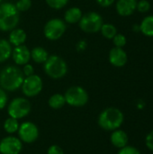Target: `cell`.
<instances>
[{"label": "cell", "instance_id": "obj_1", "mask_svg": "<svg viewBox=\"0 0 153 154\" xmlns=\"http://www.w3.org/2000/svg\"><path fill=\"white\" fill-rule=\"evenodd\" d=\"M23 79L22 69L16 66L8 65L0 70V88L5 91L13 92L21 88Z\"/></svg>", "mask_w": 153, "mask_h": 154}, {"label": "cell", "instance_id": "obj_2", "mask_svg": "<svg viewBox=\"0 0 153 154\" xmlns=\"http://www.w3.org/2000/svg\"><path fill=\"white\" fill-rule=\"evenodd\" d=\"M124 120L123 112L116 107H107L98 116L97 124L106 131H115L119 129Z\"/></svg>", "mask_w": 153, "mask_h": 154}, {"label": "cell", "instance_id": "obj_3", "mask_svg": "<svg viewBox=\"0 0 153 154\" xmlns=\"http://www.w3.org/2000/svg\"><path fill=\"white\" fill-rule=\"evenodd\" d=\"M20 21L19 12L14 4H0V31L10 32L16 28Z\"/></svg>", "mask_w": 153, "mask_h": 154}, {"label": "cell", "instance_id": "obj_4", "mask_svg": "<svg viewBox=\"0 0 153 154\" xmlns=\"http://www.w3.org/2000/svg\"><path fill=\"white\" fill-rule=\"evenodd\" d=\"M43 69L48 77L53 79H60L68 73V65L61 57L50 55L43 63Z\"/></svg>", "mask_w": 153, "mask_h": 154}, {"label": "cell", "instance_id": "obj_5", "mask_svg": "<svg viewBox=\"0 0 153 154\" xmlns=\"http://www.w3.org/2000/svg\"><path fill=\"white\" fill-rule=\"evenodd\" d=\"M66 104L73 107H82L88 102L87 90L80 86H73L67 89L64 94Z\"/></svg>", "mask_w": 153, "mask_h": 154}, {"label": "cell", "instance_id": "obj_6", "mask_svg": "<svg viewBox=\"0 0 153 154\" xmlns=\"http://www.w3.org/2000/svg\"><path fill=\"white\" fill-rule=\"evenodd\" d=\"M32 109L30 101L25 97H15L8 105L7 113L10 117L14 119H22L26 117Z\"/></svg>", "mask_w": 153, "mask_h": 154}, {"label": "cell", "instance_id": "obj_7", "mask_svg": "<svg viewBox=\"0 0 153 154\" xmlns=\"http://www.w3.org/2000/svg\"><path fill=\"white\" fill-rule=\"evenodd\" d=\"M103 23V17L96 12H88L83 14L78 22L79 28L87 33H95L99 32Z\"/></svg>", "mask_w": 153, "mask_h": 154}, {"label": "cell", "instance_id": "obj_8", "mask_svg": "<svg viewBox=\"0 0 153 154\" xmlns=\"http://www.w3.org/2000/svg\"><path fill=\"white\" fill-rule=\"evenodd\" d=\"M67 30L64 20L60 18H52L49 20L43 28L44 36L50 41H57L60 39Z\"/></svg>", "mask_w": 153, "mask_h": 154}, {"label": "cell", "instance_id": "obj_9", "mask_svg": "<svg viewBox=\"0 0 153 154\" xmlns=\"http://www.w3.org/2000/svg\"><path fill=\"white\" fill-rule=\"evenodd\" d=\"M43 88V82L40 76L31 75L24 77L23 82L21 86L23 94L26 97H34L38 96Z\"/></svg>", "mask_w": 153, "mask_h": 154}, {"label": "cell", "instance_id": "obj_10", "mask_svg": "<svg viewBox=\"0 0 153 154\" xmlns=\"http://www.w3.org/2000/svg\"><path fill=\"white\" fill-rule=\"evenodd\" d=\"M18 138L24 143H32L39 137V129L32 122H23L20 124L18 128Z\"/></svg>", "mask_w": 153, "mask_h": 154}, {"label": "cell", "instance_id": "obj_11", "mask_svg": "<svg viewBox=\"0 0 153 154\" xmlns=\"http://www.w3.org/2000/svg\"><path fill=\"white\" fill-rule=\"evenodd\" d=\"M22 150L23 143L18 137L8 135L0 141L1 154H20Z\"/></svg>", "mask_w": 153, "mask_h": 154}, {"label": "cell", "instance_id": "obj_12", "mask_svg": "<svg viewBox=\"0 0 153 154\" xmlns=\"http://www.w3.org/2000/svg\"><path fill=\"white\" fill-rule=\"evenodd\" d=\"M12 58L16 65L23 66L31 60V51L24 45L15 46L12 51Z\"/></svg>", "mask_w": 153, "mask_h": 154}, {"label": "cell", "instance_id": "obj_13", "mask_svg": "<svg viewBox=\"0 0 153 154\" xmlns=\"http://www.w3.org/2000/svg\"><path fill=\"white\" fill-rule=\"evenodd\" d=\"M108 59H109V62L113 66L121 68V67H124L127 63L128 56L123 48L114 47L109 51Z\"/></svg>", "mask_w": 153, "mask_h": 154}, {"label": "cell", "instance_id": "obj_14", "mask_svg": "<svg viewBox=\"0 0 153 154\" xmlns=\"http://www.w3.org/2000/svg\"><path fill=\"white\" fill-rule=\"evenodd\" d=\"M137 6V0H117L116 2V12L121 16L132 15Z\"/></svg>", "mask_w": 153, "mask_h": 154}, {"label": "cell", "instance_id": "obj_15", "mask_svg": "<svg viewBox=\"0 0 153 154\" xmlns=\"http://www.w3.org/2000/svg\"><path fill=\"white\" fill-rule=\"evenodd\" d=\"M128 135L127 134L121 129H116L112 132L110 135V141L111 143L118 149L124 148L126 145H128Z\"/></svg>", "mask_w": 153, "mask_h": 154}, {"label": "cell", "instance_id": "obj_16", "mask_svg": "<svg viewBox=\"0 0 153 154\" xmlns=\"http://www.w3.org/2000/svg\"><path fill=\"white\" fill-rule=\"evenodd\" d=\"M26 38H27L26 32L23 29L14 28L12 31H10L8 42H10L11 45H14L15 47V46L23 45L25 42Z\"/></svg>", "mask_w": 153, "mask_h": 154}, {"label": "cell", "instance_id": "obj_17", "mask_svg": "<svg viewBox=\"0 0 153 154\" xmlns=\"http://www.w3.org/2000/svg\"><path fill=\"white\" fill-rule=\"evenodd\" d=\"M83 14L80 8L74 6L69 8L64 14V22L67 23H77L80 21Z\"/></svg>", "mask_w": 153, "mask_h": 154}, {"label": "cell", "instance_id": "obj_18", "mask_svg": "<svg viewBox=\"0 0 153 154\" xmlns=\"http://www.w3.org/2000/svg\"><path fill=\"white\" fill-rule=\"evenodd\" d=\"M49 57V54L47 52V51L42 48V47H34L32 51H31V59L39 64H43L47 59Z\"/></svg>", "mask_w": 153, "mask_h": 154}, {"label": "cell", "instance_id": "obj_19", "mask_svg": "<svg viewBox=\"0 0 153 154\" xmlns=\"http://www.w3.org/2000/svg\"><path fill=\"white\" fill-rule=\"evenodd\" d=\"M12 45L5 39H0V63L6 61L12 55Z\"/></svg>", "mask_w": 153, "mask_h": 154}, {"label": "cell", "instance_id": "obj_20", "mask_svg": "<svg viewBox=\"0 0 153 154\" xmlns=\"http://www.w3.org/2000/svg\"><path fill=\"white\" fill-rule=\"evenodd\" d=\"M140 31L149 37H153V15H148L143 18L140 24Z\"/></svg>", "mask_w": 153, "mask_h": 154}, {"label": "cell", "instance_id": "obj_21", "mask_svg": "<svg viewBox=\"0 0 153 154\" xmlns=\"http://www.w3.org/2000/svg\"><path fill=\"white\" fill-rule=\"evenodd\" d=\"M48 105L52 109H60L66 105L64 95L57 93V94L50 96L48 100Z\"/></svg>", "mask_w": 153, "mask_h": 154}, {"label": "cell", "instance_id": "obj_22", "mask_svg": "<svg viewBox=\"0 0 153 154\" xmlns=\"http://www.w3.org/2000/svg\"><path fill=\"white\" fill-rule=\"evenodd\" d=\"M19 125H20V124L17 119H14V118L9 116L5 120L3 127H4V130L5 131V133L12 135L18 131Z\"/></svg>", "mask_w": 153, "mask_h": 154}, {"label": "cell", "instance_id": "obj_23", "mask_svg": "<svg viewBox=\"0 0 153 154\" xmlns=\"http://www.w3.org/2000/svg\"><path fill=\"white\" fill-rule=\"evenodd\" d=\"M100 32L105 38L112 40L117 33V29L112 23H103L100 29Z\"/></svg>", "mask_w": 153, "mask_h": 154}, {"label": "cell", "instance_id": "obj_24", "mask_svg": "<svg viewBox=\"0 0 153 154\" xmlns=\"http://www.w3.org/2000/svg\"><path fill=\"white\" fill-rule=\"evenodd\" d=\"M47 5L55 10H59L63 8L69 2V0H45Z\"/></svg>", "mask_w": 153, "mask_h": 154}, {"label": "cell", "instance_id": "obj_25", "mask_svg": "<svg viewBox=\"0 0 153 154\" xmlns=\"http://www.w3.org/2000/svg\"><path fill=\"white\" fill-rule=\"evenodd\" d=\"M112 40L115 44V47H118V48H123L124 46H125L127 42L126 37L122 33H116L115 36Z\"/></svg>", "mask_w": 153, "mask_h": 154}, {"label": "cell", "instance_id": "obj_26", "mask_svg": "<svg viewBox=\"0 0 153 154\" xmlns=\"http://www.w3.org/2000/svg\"><path fill=\"white\" fill-rule=\"evenodd\" d=\"M32 6V0H18L15 4V7L18 12H25Z\"/></svg>", "mask_w": 153, "mask_h": 154}, {"label": "cell", "instance_id": "obj_27", "mask_svg": "<svg viewBox=\"0 0 153 154\" xmlns=\"http://www.w3.org/2000/svg\"><path fill=\"white\" fill-rule=\"evenodd\" d=\"M151 9V4L148 0H140L137 1L136 10L141 13H147Z\"/></svg>", "mask_w": 153, "mask_h": 154}, {"label": "cell", "instance_id": "obj_28", "mask_svg": "<svg viewBox=\"0 0 153 154\" xmlns=\"http://www.w3.org/2000/svg\"><path fill=\"white\" fill-rule=\"evenodd\" d=\"M117 154H141V152L137 148L133 146L126 145L125 147L119 149V152H117Z\"/></svg>", "mask_w": 153, "mask_h": 154}, {"label": "cell", "instance_id": "obj_29", "mask_svg": "<svg viewBox=\"0 0 153 154\" xmlns=\"http://www.w3.org/2000/svg\"><path fill=\"white\" fill-rule=\"evenodd\" d=\"M7 102H8V97H7L6 91L0 88V110L4 109L6 106Z\"/></svg>", "mask_w": 153, "mask_h": 154}, {"label": "cell", "instance_id": "obj_30", "mask_svg": "<svg viewBox=\"0 0 153 154\" xmlns=\"http://www.w3.org/2000/svg\"><path fill=\"white\" fill-rule=\"evenodd\" d=\"M22 71H23V74L24 77H28V76H31V75L34 74V68L30 63H27V64L23 65Z\"/></svg>", "mask_w": 153, "mask_h": 154}, {"label": "cell", "instance_id": "obj_31", "mask_svg": "<svg viewBox=\"0 0 153 154\" xmlns=\"http://www.w3.org/2000/svg\"><path fill=\"white\" fill-rule=\"evenodd\" d=\"M47 154H64V152L61 149V147H60L59 145L53 144V145H50L48 148Z\"/></svg>", "mask_w": 153, "mask_h": 154}, {"label": "cell", "instance_id": "obj_32", "mask_svg": "<svg viewBox=\"0 0 153 154\" xmlns=\"http://www.w3.org/2000/svg\"><path fill=\"white\" fill-rule=\"evenodd\" d=\"M145 144L150 151L153 152V130L147 134L145 138Z\"/></svg>", "mask_w": 153, "mask_h": 154}, {"label": "cell", "instance_id": "obj_33", "mask_svg": "<svg viewBox=\"0 0 153 154\" xmlns=\"http://www.w3.org/2000/svg\"><path fill=\"white\" fill-rule=\"evenodd\" d=\"M96 3L100 6H102V7H108V6L112 5L115 3V0H96Z\"/></svg>", "mask_w": 153, "mask_h": 154}, {"label": "cell", "instance_id": "obj_34", "mask_svg": "<svg viewBox=\"0 0 153 154\" xmlns=\"http://www.w3.org/2000/svg\"><path fill=\"white\" fill-rule=\"evenodd\" d=\"M87 48V42L85 41H79L77 44V49L78 51H83Z\"/></svg>", "mask_w": 153, "mask_h": 154}, {"label": "cell", "instance_id": "obj_35", "mask_svg": "<svg viewBox=\"0 0 153 154\" xmlns=\"http://www.w3.org/2000/svg\"><path fill=\"white\" fill-rule=\"evenodd\" d=\"M1 3H2V0H0V4H1Z\"/></svg>", "mask_w": 153, "mask_h": 154}]
</instances>
